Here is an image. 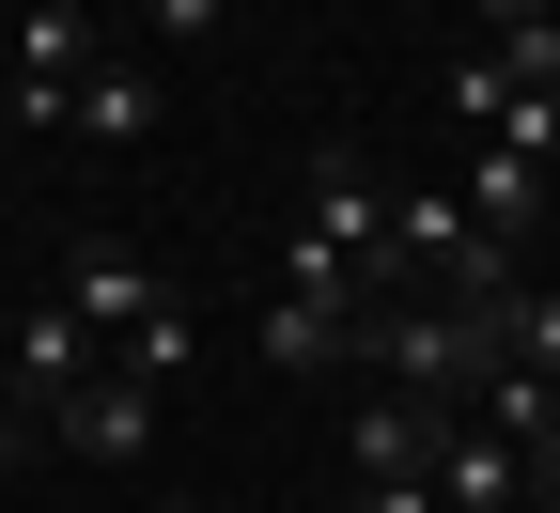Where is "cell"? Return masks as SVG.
Segmentation results:
<instances>
[{"label": "cell", "instance_id": "1", "mask_svg": "<svg viewBox=\"0 0 560 513\" xmlns=\"http://www.w3.org/2000/svg\"><path fill=\"white\" fill-rule=\"evenodd\" d=\"M359 358H374V374H405V405H467L482 374H499V312L389 296V312H359Z\"/></svg>", "mask_w": 560, "mask_h": 513}, {"label": "cell", "instance_id": "2", "mask_svg": "<svg viewBox=\"0 0 560 513\" xmlns=\"http://www.w3.org/2000/svg\"><path fill=\"white\" fill-rule=\"evenodd\" d=\"M389 249H405V280H436L452 312H499V296H514V249L482 234L452 187H389Z\"/></svg>", "mask_w": 560, "mask_h": 513}, {"label": "cell", "instance_id": "3", "mask_svg": "<svg viewBox=\"0 0 560 513\" xmlns=\"http://www.w3.org/2000/svg\"><path fill=\"white\" fill-rule=\"evenodd\" d=\"M296 249H327L342 280H359V296H374V280L405 296V249H389V187H374V156H359V140H312V218H296Z\"/></svg>", "mask_w": 560, "mask_h": 513}, {"label": "cell", "instance_id": "4", "mask_svg": "<svg viewBox=\"0 0 560 513\" xmlns=\"http://www.w3.org/2000/svg\"><path fill=\"white\" fill-rule=\"evenodd\" d=\"M420 467H436L452 513H529V452L499 420H467V405H436V452H420Z\"/></svg>", "mask_w": 560, "mask_h": 513}, {"label": "cell", "instance_id": "5", "mask_svg": "<svg viewBox=\"0 0 560 513\" xmlns=\"http://www.w3.org/2000/svg\"><path fill=\"white\" fill-rule=\"evenodd\" d=\"M156 296H172V280H156V265H140L125 234H79V249H62V312H79L94 342H125L140 312H156Z\"/></svg>", "mask_w": 560, "mask_h": 513}, {"label": "cell", "instance_id": "6", "mask_svg": "<svg viewBox=\"0 0 560 513\" xmlns=\"http://www.w3.org/2000/svg\"><path fill=\"white\" fill-rule=\"evenodd\" d=\"M47 420H62V452H79V467H140V452H156V389H140V374H94V389H62Z\"/></svg>", "mask_w": 560, "mask_h": 513}, {"label": "cell", "instance_id": "7", "mask_svg": "<svg viewBox=\"0 0 560 513\" xmlns=\"http://www.w3.org/2000/svg\"><path fill=\"white\" fill-rule=\"evenodd\" d=\"M545 187H560V156H529V140H482V156H467V187H452V202H467V218H482V234H499V249H514V234H529V218H545Z\"/></svg>", "mask_w": 560, "mask_h": 513}, {"label": "cell", "instance_id": "8", "mask_svg": "<svg viewBox=\"0 0 560 513\" xmlns=\"http://www.w3.org/2000/svg\"><path fill=\"white\" fill-rule=\"evenodd\" d=\"M94 374H109V342L62 312V296H32V312H16V389H32V405H62V389H94Z\"/></svg>", "mask_w": 560, "mask_h": 513}, {"label": "cell", "instance_id": "9", "mask_svg": "<svg viewBox=\"0 0 560 513\" xmlns=\"http://www.w3.org/2000/svg\"><path fill=\"white\" fill-rule=\"evenodd\" d=\"M94 0H32V32H16V94H79L94 79Z\"/></svg>", "mask_w": 560, "mask_h": 513}, {"label": "cell", "instance_id": "10", "mask_svg": "<svg viewBox=\"0 0 560 513\" xmlns=\"http://www.w3.org/2000/svg\"><path fill=\"white\" fill-rule=\"evenodd\" d=\"M265 358L280 374H342L359 358V296H265Z\"/></svg>", "mask_w": 560, "mask_h": 513}, {"label": "cell", "instance_id": "11", "mask_svg": "<svg viewBox=\"0 0 560 513\" xmlns=\"http://www.w3.org/2000/svg\"><path fill=\"white\" fill-rule=\"evenodd\" d=\"M187 358H202V312H187V296H156V312L109 342V374H140V389H187Z\"/></svg>", "mask_w": 560, "mask_h": 513}, {"label": "cell", "instance_id": "12", "mask_svg": "<svg viewBox=\"0 0 560 513\" xmlns=\"http://www.w3.org/2000/svg\"><path fill=\"white\" fill-rule=\"evenodd\" d=\"M62 125H79V140H140V125H156V79H140V62H94V79L62 94Z\"/></svg>", "mask_w": 560, "mask_h": 513}, {"label": "cell", "instance_id": "13", "mask_svg": "<svg viewBox=\"0 0 560 513\" xmlns=\"http://www.w3.org/2000/svg\"><path fill=\"white\" fill-rule=\"evenodd\" d=\"M452 109H467L482 140H499V109H514V62H499V47H482V62H467V79H452Z\"/></svg>", "mask_w": 560, "mask_h": 513}, {"label": "cell", "instance_id": "14", "mask_svg": "<svg viewBox=\"0 0 560 513\" xmlns=\"http://www.w3.org/2000/svg\"><path fill=\"white\" fill-rule=\"evenodd\" d=\"M359 513H452V498H436V467H389V482H359Z\"/></svg>", "mask_w": 560, "mask_h": 513}, {"label": "cell", "instance_id": "15", "mask_svg": "<svg viewBox=\"0 0 560 513\" xmlns=\"http://www.w3.org/2000/svg\"><path fill=\"white\" fill-rule=\"evenodd\" d=\"M140 16H156V32L187 47V32H219V0H140Z\"/></svg>", "mask_w": 560, "mask_h": 513}, {"label": "cell", "instance_id": "16", "mask_svg": "<svg viewBox=\"0 0 560 513\" xmlns=\"http://www.w3.org/2000/svg\"><path fill=\"white\" fill-rule=\"evenodd\" d=\"M529 513H560V435H545V452H529Z\"/></svg>", "mask_w": 560, "mask_h": 513}, {"label": "cell", "instance_id": "17", "mask_svg": "<svg viewBox=\"0 0 560 513\" xmlns=\"http://www.w3.org/2000/svg\"><path fill=\"white\" fill-rule=\"evenodd\" d=\"M467 16H499V32H514V16H545V0H467Z\"/></svg>", "mask_w": 560, "mask_h": 513}, {"label": "cell", "instance_id": "18", "mask_svg": "<svg viewBox=\"0 0 560 513\" xmlns=\"http://www.w3.org/2000/svg\"><path fill=\"white\" fill-rule=\"evenodd\" d=\"M0 482H16V420H0Z\"/></svg>", "mask_w": 560, "mask_h": 513}, {"label": "cell", "instance_id": "19", "mask_svg": "<svg viewBox=\"0 0 560 513\" xmlns=\"http://www.w3.org/2000/svg\"><path fill=\"white\" fill-rule=\"evenodd\" d=\"M280 16H312V0H280Z\"/></svg>", "mask_w": 560, "mask_h": 513}, {"label": "cell", "instance_id": "20", "mask_svg": "<svg viewBox=\"0 0 560 513\" xmlns=\"http://www.w3.org/2000/svg\"><path fill=\"white\" fill-rule=\"evenodd\" d=\"M156 513H172V498H156Z\"/></svg>", "mask_w": 560, "mask_h": 513}]
</instances>
